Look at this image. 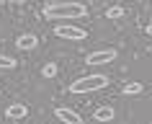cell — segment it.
<instances>
[{"label": "cell", "mask_w": 152, "mask_h": 124, "mask_svg": "<svg viewBox=\"0 0 152 124\" xmlns=\"http://www.w3.org/2000/svg\"><path fill=\"white\" fill-rule=\"evenodd\" d=\"M83 16H85L83 3H49L44 8V18H49V21H75Z\"/></svg>", "instance_id": "cell-1"}, {"label": "cell", "mask_w": 152, "mask_h": 124, "mask_svg": "<svg viewBox=\"0 0 152 124\" xmlns=\"http://www.w3.org/2000/svg\"><path fill=\"white\" fill-rule=\"evenodd\" d=\"M106 85H108V78H106V75H85V78L72 83L70 91L72 93H90V91H101Z\"/></svg>", "instance_id": "cell-2"}, {"label": "cell", "mask_w": 152, "mask_h": 124, "mask_svg": "<svg viewBox=\"0 0 152 124\" xmlns=\"http://www.w3.org/2000/svg\"><path fill=\"white\" fill-rule=\"evenodd\" d=\"M54 34L59 36V39H70V41H83V39H85V29H80V26H70V23L54 26Z\"/></svg>", "instance_id": "cell-3"}, {"label": "cell", "mask_w": 152, "mask_h": 124, "mask_svg": "<svg viewBox=\"0 0 152 124\" xmlns=\"http://www.w3.org/2000/svg\"><path fill=\"white\" fill-rule=\"evenodd\" d=\"M116 54L119 52L116 49H98V52H90L88 57H85V65H108V62H113L116 59Z\"/></svg>", "instance_id": "cell-4"}, {"label": "cell", "mask_w": 152, "mask_h": 124, "mask_svg": "<svg viewBox=\"0 0 152 124\" xmlns=\"http://www.w3.org/2000/svg\"><path fill=\"white\" fill-rule=\"evenodd\" d=\"M54 114H57V119L64 122V124H83V116L77 114V111H72V109L59 106V109H54Z\"/></svg>", "instance_id": "cell-5"}, {"label": "cell", "mask_w": 152, "mask_h": 124, "mask_svg": "<svg viewBox=\"0 0 152 124\" xmlns=\"http://www.w3.org/2000/svg\"><path fill=\"white\" fill-rule=\"evenodd\" d=\"M26 114H28V106H26V103H10V106L5 109V116H8V119H23Z\"/></svg>", "instance_id": "cell-6"}, {"label": "cell", "mask_w": 152, "mask_h": 124, "mask_svg": "<svg viewBox=\"0 0 152 124\" xmlns=\"http://www.w3.org/2000/svg\"><path fill=\"white\" fill-rule=\"evenodd\" d=\"M113 116H116V111H113L111 106H98L96 114H93V119H96V122H111Z\"/></svg>", "instance_id": "cell-7"}, {"label": "cell", "mask_w": 152, "mask_h": 124, "mask_svg": "<svg viewBox=\"0 0 152 124\" xmlns=\"http://www.w3.org/2000/svg\"><path fill=\"white\" fill-rule=\"evenodd\" d=\"M16 44H18V49H34V47L39 44V39H36L34 34H21Z\"/></svg>", "instance_id": "cell-8"}, {"label": "cell", "mask_w": 152, "mask_h": 124, "mask_svg": "<svg viewBox=\"0 0 152 124\" xmlns=\"http://www.w3.org/2000/svg\"><path fill=\"white\" fill-rule=\"evenodd\" d=\"M142 93V83H126L124 85V96H137Z\"/></svg>", "instance_id": "cell-9"}, {"label": "cell", "mask_w": 152, "mask_h": 124, "mask_svg": "<svg viewBox=\"0 0 152 124\" xmlns=\"http://www.w3.org/2000/svg\"><path fill=\"white\" fill-rule=\"evenodd\" d=\"M16 67V59L13 57H5V54H0V70H13Z\"/></svg>", "instance_id": "cell-10"}, {"label": "cell", "mask_w": 152, "mask_h": 124, "mask_svg": "<svg viewBox=\"0 0 152 124\" xmlns=\"http://www.w3.org/2000/svg\"><path fill=\"white\" fill-rule=\"evenodd\" d=\"M121 16H124V8H119V5H113V8L106 10V18H111V21L113 18H121Z\"/></svg>", "instance_id": "cell-11"}, {"label": "cell", "mask_w": 152, "mask_h": 124, "mask_svg": "<svg viewBox=\"0 0 152 124\" xmlns=\"http://www.w3.org/2000/svg\"><path fill=\"white\" fill-rule=\"evenodd\" d=\"M41 75H44V78H54V75H57V65H54V62H47L44 70H41Z\"/></svg>", "instance_id": "cell-12"}, {"label": "cell", "mask_w": 152, "mask_h": 124, "mask_svg": "<svg viewBox=\"0 0 152 124\" xmlns=\"http://www.w3.org/2000/svg\"><path fill=\"white\" fill-rule=\"evenodd\" d=\"M147 36H152V23H150V26H147Z\"/></svg>", "instance_id": "cell-13"}, {"label": "cell", "mask_w": 152, "mask_h": 124, "mask_svg": "<svg viewBox=\"0 0 152 124\" xmlns=\"http://www.w3.org/2000/svg\"><path fill=\"white\" fill-rule=\"evenodd\" d=\"M10 3H26V0H10Z\"/></svg>", "instance_id": "cell-14"}]
</instances>
